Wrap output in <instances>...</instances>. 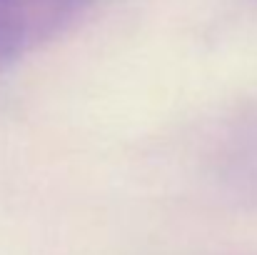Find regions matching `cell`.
<instances>
[{
  "instance_id": "cell-1",
  "label": "cell",
  "mask_w": 257,
  "mask_h": 255,
  "mask_svg": "<svg viewBox=\"0 0 257 255\" xmlns=\"http://www.w3.org/2000/svg\"><path fill=\"white\" fill-rule=\"evenodd\" d=\"M95 0H0V70L53 38Z\"/></svg>"
}]
</instances>
